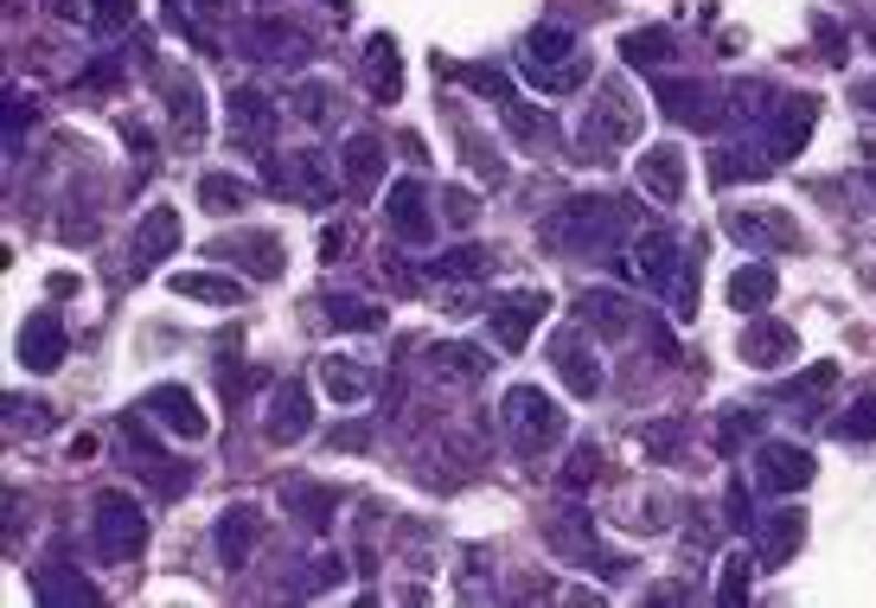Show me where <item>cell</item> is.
Instances as JSON below:
<instances>
[{"instance_id":"1","label":"cell","mask_w":876,"mask_h":608,"mask_svg":"<svg viewBox=\"0 0 876 608\" xmlns=\"http://www.w3.org/2000/svg\"><path fill=\"white\" fill-rule=\"evenodd\" d=\"M96 532H103V557L141 551V506H135L128 493H103V500H96Z\"/></svg>"},{"instance_id":"2","label":"cell","mask_w":876,"mask_h":608,"mask_svg":"<svg viewBox=\"0 0 876 608\" xmlns=\"http://www.w3.org/2000/svg\"><path fill=\"white\" fill-rule=\"evenodd\" d=\"M506 417H513V429H518L525 449H545L550 436L563 429V410H557L545 391H513L506 397Z\"/></svg>"},{"instance_id":"3","label":"cell","mask_w":876,"mask_h":608,"mask_svg":"<svg viewBox=\"0 0 876 608\" xmlns=\"http://www.w3.org/2000/svg\"><path fill=\"white\" fill-rule=\"evenodd\" d=\"M141 410H154V417L173 429V436H192V442L205 436V410H199V397L180 391V385H160V391H148V403H141Z\"/></svg>"},{"instance_id":"4","label":"cell","mask_w":876,"mask_h":608,"mask_svg":"<svg viewBox=\"0 0 876 608\" xmlns=\"http://www.w3.org/2000/svg\"><path fill=\"white\" fill-rule=\"evenodd\" d=\"M20 353H27V365L32 371H52V365L64 359V334H59V321L52 314H39L27 334H20Z\"/></svg>"},{"instance_id":"5","label":"cell","mask_w":876,"mask_h":608,"mask_svg":"<svg viewBox=\"0 0 876 608\" xmlns=\"http://www.w3.org/2000/svg\"><path fill=\"white\" fill-rule=\"evenodd\" d=\"M538 295H518V302H506L499 307V314H493V334H499V346H506V353H518V346H525V334H531V321H538Z\"/></svg>"},{"instance_id":"6","label":"cell","mask_w":876,"mask_h":608,"mask_svg":"<svg viewBox=\"0 0 876 608\" xmlns=\"http://www.w3.org/2000/svg\"><path fill=\"white\" fill-rule=\"evenodd\" d=\"M640 174H646V192H659V199H678V186H685V167H678L672 148H653Z\"/></svg>"},{"instance_id":"7","label":"cell","mask_w":876,"mask_h":608,"mask_svg":"<svg viewBox=\"0 0 876 608\" xmlns=\"http://www.w3.org/2000/svg\"><path fill=\"white\" fill-rule=\"evenodd\" d=\"M275 442H288V436H307V391H295V385H282V397H275V423H270Z\"/></svg>"},{"instance_id":"8","label":"cell","mask_w":876,"mask_h":608,"mask_svg":"<svg viewBox=\"0 0 876 608\" xmlns=\"http://www.w3.org/2000/svg\"><path fill=\"white\" fill-rule=\"evenodd\" d=\"M768 481L774 486H806L813 481V455H806V449H768Z\"/></svg>"},{"instance_id":"9","label":"cell","mask_w":876,"mask_h":608,"mask_svg":"<svg viewBox=\"0 0 876 608\" xmlns=\"http://www.w3.org/2000/svg\"><path fill=\"white\" fill-rule=\"evenodd\" d=\"M391 218L403 224V238H423V231H429V218H423V192H416V186H397V192H391Z\"/></svg>"},{"instance_id":"10","label":"cell","mask_w":876,"mask_h":608,"mask_svg":"<svg viewBox=\"0 0 876 608\" xmlns=\"http://www.w3.org/2000/svg\"><path fill=\"white\" fill-rule=\"evenodd\" d=\"M768 295H774V270H742L729 282V302L736 307H761Z\"/></svg>"},{"instance_id":"11","label":"cell","mask_w":876,"mask_h":608,"mask_svg":"<svg viewBox=\"0 0 876 608\" xmlns=\"http://www.w3.org/2000/svg\"><path fill=\"white\" fill-rule=\"evenodd\" d=\"M742 353H749V359H787V353H793V334H787V327H756V334L742 339Z\"/></svg>"},{"instance_id":"12","label":"cell","mask_w":876,"mask_h":608,"mask_svg":"<svg viewBox=\"0 0 876 608\" xmlns=\"http://www.w3.org/2000/svg\"><path fill=\"white\" fill-rule=\"evenodd\" d=\"M218 545H224V564H243V551H250V513H224V532H218Z\"/></svg>"},{"instance_id":"13","label":"cell","mask_w":876,"mask_h":608,"mask_svg":"<svg viewBox=\"0 0 876 608\" xmlns=\"http://www.w3.org/2000/svg\"><path fill=\"white\" fill-rule=\"evenodd\" d=\"M173 289L180 295H199V302H238V289L218 282V275H173Z\"/></svg>"},{"instance_id":"14","label":"cell","mask_w":876,"mask_h":608,"mask_svg":"<svg viewBox=\"0 0 876 608\" xmlns=\"http://www.w3.org/2000/svg\"><path fill=\"white\" fill-rule=\"evenodd\" d=\"M327 391L339 403H352V397H365V371H352L346 359H327Z\"/></svg>"},{"instance_id":"15","label":"cell","mask_w":876,"mask_h":608,"mask_svg":"<svg viewBox=\"0 0 876 608\" xmlns=\"http://www.w3.org/2000/svg\"><path fill=\"white\" fill-rule=\"evenodd\" d=\"M845 436H876V391H870V403H864V410H851Z\"/></svg>"},{"instance_id":"16","label":"cell","mask_w":876,"mask_h":608,"mask_svg":"<svg viewBox=\"0 0 876 608\" xmlns=\"http://www.w3.org/2000/svg\"><path fill=\"white\" fill-rule=\"evenodd\" d=\"M243 199V186H231V180H205V206H238Z\"/></svg>"},{"instance_id":"17","label":"cell","mask_w":876,"mask_h":608,"mask_svg":"<svg viewBox=\"0 0 876 608\" xmlns=\"http://www.w3.org/2000/svg\"><path fill=\"white\" fill-rule=\"evenodd\" d=\"M742 577H749V564L736 557V564H729V577H724V602H742Z\"/></svg>"}]
</instances>
